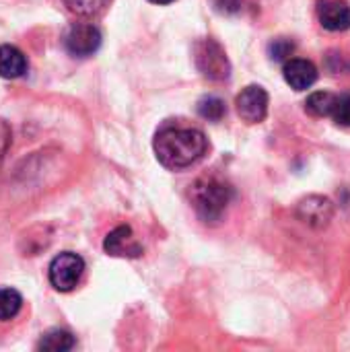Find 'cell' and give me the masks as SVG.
<instances>
[{"label":"cell","mask_w":350,"mask_h":352,"mask_svg":"<svg viewBox=\"0 0 350 352\" xmlns=\"http://www.w3.org/2000/svg\"><path fill=\"white\" fill-rule=\"evenodd\" d=\"M318 19L328 31L350 29V4L344 0H324L318 6Z\"/></svg>","instance_id":"ba28073f"},{"label":"cell","mask_w":350,"mask_h":352,"mask_svg":"<svg viewBox=\"0 0 350 352\" xmlns=\"http://www.w3.org/2000/svg\"><path fill=\"white\" fill-rule=\"evenodd\" d=\"M235 107H237V113H239V118L243 122H248V124L264 122V118L268 113V93H266V89L260 87V85L245 87L237 95Z\"/></svg>","instance_id":"8992f818"},{"label":"cell","mask_w":350,"mask_h":352,"mask_svg":"<svg viewBox=\"0 0 350 352\" xmlns=\"http://www.w3.org/2000/svg\"><path fill=\"white\" fill-rule=\"evenodd\" d=\"M105 252L109 256H128V258H136L142 254V248L136 243L134 235H132V229L122 225L118 229H113L107 237H105V243H103Z\"/></svg>","instance_id":"30bf717a"},{"label":"cell","mask_w":350,"mask_h":352,"mask_svg":"<svg viewBox=\"0 0 350 352\" xmlns=\"http://www.w3.org/2000/svg\"><path fill=\"white\" fill-rule=\"evenodd\" d=\"M149 2H153V4H171L175 0H149Z\"/></svg>","instance_id":"44dd1931"},{"label":"cell","mask_w":350,"mask_h":352,"mask_svg":"<svg viewBox=\"0 0 350 352\" xmlns=\"http://www.w3.org/2000/svg\"><path fill=\"white\" fill-rule=\"evenodd\" d=\"M66 8L78 16H99L107 10L111 0H62Z\"/></svg>","instance_id":"5bb4252c"},{"label":"cell","mask_w":350,"mask_h":352,"mask_svg":"<svg viewBox=\"0 0 350 352\" xmlns=\"http://www.w3.org/2000/svg\"><path fill=\"white\" fill-rule=\"evenodd\" d=\"M336 95L330 91H316L307 97L305 101V109L316 116V118H324V116H332L334 105H336Z\"/></svg>","instance_id":"7c38bea8"},{"label":"cell","mask_w":350,"mask_h":352,"mask_svg":"<svg viewBox=\"0 0 350 352\" xmlns=\"http://www.w3.org/2000/svg\"><path fill=\"white\" fill-rule=\"evenodd\" d=\"M334 214V206L328 198L322 196H309L299 204V217L303 223L311 227H326Z\"/></svg>","instance_id":"9c48e42d"},{"label":"cell","mask_w":350,"mask_h":352,"mask_svg":"<svg viewBox=\"0 0 350 352\" xmlns=\"http://www.w3.org/2000/svg\"><path fill=\"white\" fill-rule=\"evenodd\" d=\"M283 74H285L287 85L295 91H305V89L314 87V82L318 80L316 64L309 60H303V58H291L285 64Z\"/></svg>","instance_id":"52a82bcc"},{"label":"cell","mask_w":350,"mask_h":352,"mask_svg":"<svg viewBox=\"0 0 350 352\" xmlns=\"http://www.w3.org/2000/svg\"><path fill=\"white\" fill-rule=\"evenodd\" d=\"M293 50H295V45H293V41H289V39H274V41L270 43V47H268L270 58H272L274 62H283V60L291 58Z\"/></svg>","instance_id":"e0dca14e"},{"label":"cell","mask_w":350,"mask_h":352,"mask_svg":"<svg viewBox=\"0 0 350 352\" xmlns=\"http://www.w3.org/2000/svg\"><path fill=\"white\" fill-rule=\"evenodd\" d=\"M8 146H10V128L4 120H0V163L4 159Z\"/></svg>","instance_id":"ffe728a7"},{"label":"cell","mask_w":350,"mask_h":352,"mask_svg":"<svg viewBox=\"0 0 350 352\" xmlns=\"http://www.w3.org/2000/svg\"><path fill=\"white\" fill-rule=\"evenodd\" d=\"M231 198H233V190L225 182L215 179V177L200 179L192 190L194 208L198 217L206 223H217L223 217Z\"/></svg>","instance_id":"7a4b0ae2"},{"label":"cell","mask_w":350,"mask_h":352,"mask_svg":"<svg viewBox=\"0 0 350 352\" xmlns=\"http://www.w3.org/2000/svg\"><path fill=\"white\" fill-rule=\"evenodd\" d=\"M74 346H76V340H74V336H72L70 332H66V330H52V332H47V334L39 340V344H37L39 351L50 352H64L74 349Z\"/></svg>","instance_id":"4fadbf2b"},{"label":"cell","mask_w":350,"mask_h":352,"mask_svg":"<svg viewBox=\"0 0 350 352\" xmlns=\"http://www.w3.org/2000/svg\"><path fill=\"white\" fill-rule=\"evenodd\" d=\"M194 60H196L198 70L210 80H225L231 74V64H229L225 50L221 47L219 41L210 37L200 39L194 45Z\"/></svg>","instance_id":"3957f363"},{"label":"cell","mask_w":350,"mask_h":352,"mask_svg":"<svg viewBox=\"0 0 350 352\" xmlns=\"http://www.w3.org/2000/svg\"><path fill=\"white\" fill-rule=\"evenodd\" d=\"M215 2V8L223 14H235L241 10V4L243 0H212Z\"/></svg>","instance_id":"d6986e66"},{"label":"cell","mask_w":350,"mask_h":352,"mask_svg":"<svg viewBox=\"0 0 350 352\" xmlns=\"http://www.w3.org/2000/svg\"><path fill=\"white\" fill-rule=\"evenodd\" d=\"M208 151L204 132L196 128L167 126L155 136V155L167 169H186L198 163Z\"/></svg>","instance_id":"6da1fadb"},{"label":"cell","mask_w":350,"mask_h":352,"mask_svg":"<svg viewBox=\"0 0 350 352\" xmlns=\"http://www.w3.org/2000/svg\"><path fill=\"white\" fill-rule=\"evenodd\" d=\"M101 45V33L91 23H74L64 35V47L74 58H89Z\"/></svg>","instance_id":"5b68a950"},{"label":"cell","mask_w":350,"mask_h":352,"mask_svg":"<svg viewBox=\"0 0 350 352\" xmlns=\"http://www.w3.org/2000/svg\"><path fill=\"white\" fill-rule=\"evenodd\" d=\"M332 118L340 126H350V95H342V97L336 99Z\"/></svg>","instance_id":"ac0fdd59"},{"label":"cell","mask_w":350,"mask_h":352,"mask_svg":"<svg viewBox=\"0 0 350 352\" xmlns=\"http://www.w3.org/2000/svg\"><path fill=\"white\" fill-rule=\"evenodd\" d=\"M83 274H85V260L74 252H62L60 256H56L47 270L50 285L60 293L72 291L80 283Z\"/></svg>","instance_id":"277c9868"},{"label":"cell","mask_w":350,"mask_h":352,"mask_svg":"<svg viewBox=\"0 0 350 352\" xmlns=\"http://www.w3.org/2000/svg\"><path fill=\"white\" fill-rule=\"evenodd\" d=\"M198 113H200V118H204L208 122H219L227 113V105H225L223 99H219L215 95H208V97H202L198 101Z\"/></svg>","instance_id":"2e32d148"},{"label":"cell","mask_w":350,"mask_h":352,"mask_svg":"<svg viewBox=\"0 0 350 352\" xmlns=\"http://www.w3.org/2000/svg\"><path fill=\"white\" fill-rule=\"evenodd\" d=\"M25 72H27V56L10 43L0 45V76L19 78Z\"/></svg>","instance_id":"8fae6325"},{"label":"cell","mask_w":350,"mask_h":352,"mask_svg":"<svg viewBox=\"0 0 350 352\" xmlns=\"http://www.w3.org/2000/svg\"><path fill=\"white\" fill-rule=\"evenodd\" d=\"M23 307V297L14 289H0V322L17 318Z\"/></svg>","instance_id":"9a60e30c"}]
</instances>
